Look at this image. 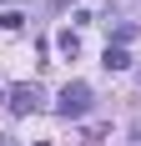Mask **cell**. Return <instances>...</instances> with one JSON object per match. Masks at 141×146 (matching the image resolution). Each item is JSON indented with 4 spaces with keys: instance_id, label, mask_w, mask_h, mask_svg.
<instances>
[{
    "instance_id": "52a82bcc",
    "label": "cell",
    "mask_w": 141,
    "mask_h": 146,
    "mask_svg": "<svg viewBox=\"0 0 141 146\" xmlns=\"http://www.w3.org/2000/svg\"><path fill=\"white\" fill-rule=\"evenodd\" d=\"M0 5H10V10H15V5H25V0H0Z\"/></svg>"
},
{
    "instance_id": "3957f363",
    "label": "cell",
    "mask_w": 141,
    "mask_h": 146,
    "mask_svg": "<svg viewBox=\"0 0 141 146\" xmlns=\"http://www.w3.org/2000/svg\"><path fill=\"white\" fill-rule=\"evenodd\" d=\"M101 66H106V71H126V66H131L126 45H106V56H101Z\"/></svg>"
},
{
    "instance_id": "ba28073f",
    "label": "cell",
    "mask_w": 141,
    "mask_h": 146,
    "mask_svg": "<svg viewBox=\"0 0 141 146\" xmlns=\"http://www.w3.org/2000/svg\"><path fill=\"white\" fill-rule=\"evenodd\" d=\"M0 146H10V136H0Z\"/></svg>"
},
{
    "instance_id": "6da1fadb",
    "label": "cell",
    "mask_w": 141,
    "mask_h": 146,
    "mask_svg": "<svg viewBox=\"0 0 141 146\" xmlns=\"http://www.w3.org/2000/svg\"><path fill=\"white\" fill-rule=\"evenodd\" d=\"M91 106H96V91L86 86V81H70V86L56 96V116H66V121H81Z\"/></svg>"
},
{
    "instance_id": "8992f818",
    "label": "cell",
    "mask_w": 141,
    "mask_h": 146,
    "mask_svg": "<svg viewBox=\"0 0 141 146\" xmlns=\"http://www.w3.org/2000/svg\"><path fill=\"white\" fill-rule=\"evenodd\" d=\"M0 25H5V30H20V25H25V15H20V10H5V15H0Z\"/></svg>"
},
{
    "instance_id": "7a4b0ae2",
    "label": "cell",
    "mask_w": 141,
    "mask_h": 146,
    "mask_svg": "<svg viewBox=\"0 0 141 146\" xmlns=\"http://www.w3.org/2000/svg\"><path fill=\"white\" fill-rule=\"evenodd\" d=\"M41 86H35V81H20V86H10L5 91V106H10L15 116H30V111H41Z\"/></svg>"
},
{
    "instance_id": "5b68a950",
    "label": "cell",
    "mask_w": 141,
    "mask_h": 146,
    "mask_svg": "<svg viewBox=\"0 0 141 146\" xmlns=\"http://www.w3.org/2000/svg\"><path fill=\"white\" fill-rule=\"evenodd\" d=\"M106 131H111V126H101V121H86V126H81V136H86V141H101Z\"/></svg>"
},
{
    "instance_id": "277c9868",
    "label": "cell",
    "mask_w": 141,
    "mask_h": 146,
    "mask_svg": "<svg viewBox=\"0 0 141 146\" xmlns=\"http://www.w3.org/2000/svg\"><path fill=\"white\" fill-rule=\"evenodd\" d=\"M56 50L66 60H76V56H81V35H76V30H61V35H56Z\"/></svg>"
},
{
    "instance_id": "9c48e42d",
    "label": "cell",
    "mask_w": 141,
    "mask_h": 146,
    "mask_svg": "<svg viewBox=\"0 0 141 146\" xmlns=\"http://www.w3.org/2000/svg\"><path fill=\"white\" fill-rule=\"evenodd\" d=\"M0 106H5V91H0Z\"/></svg>"
}]
</instances>
